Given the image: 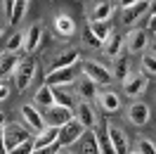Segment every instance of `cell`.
<instances>
[{
  "mask_svg": "<svg viewBox=\"0 0 156 154\" xmlns=\"http://www.w3.org/2000/svg\"><path fill=\"white\" fill-rule=\"evenodd\" d=\"M31 105L36 107V109H48L50 105H55V97H52V88L50 86H45V83H40L38 86V90L33 93V102Z\"/></svg>",
  "mask_w": 156,
  "mask_h": 154,
  "instance_id": "23",
  "label": "cell"
},
{
  "mask_svg": "<svg viewBox=\"0 0 156 154\" xmlns=\"http://www.w3.org/2000/svg\"><path fill=\"white\" fill-rule=\"evenodd\" d=\"M76 78H78V64L76 67H66V69H57V71H48L45 86H50L52 90L55 88H69L76 83Z\"/></svg>",
  "mask_w": 156,
  "mask_h": 154,
  "instance_id": "10",
  "label": "cell"
},
{
  "mask_svg": "<svg viewBox=\"0 0 156 154\" xmlns=\"http://www.w3.org/2000/svg\"><path fill=\"white\" fill-rule=\"evenodd\" d=\"M73 95H78V100H85V102H92L95 97H97V86L90 81V78H85V76H78L76 78V83H73Z\"/></svg>",
  "mask_w": 156,
  "mask_h": 154,
  "instance_id": "19",
  "label": "cell"
},
{
  "mask_svg": "<svg viewBox=\"0 0 156 154\" xmlns=\"http://www.w3.org/2000/svg\"><path fill=\"white\" fill-rule=\"evenodd\" d=\"M50 26H52V31H55V36H57V38H62V40L73 38V36H76V31H78L76 19H73L69 12H64V10H59V12H55V14H52Z\"/></svg>",
  "mask_w": 156,
  "mask_h": 154,
  "instance_id": "6",
  "label": "cell"
},
{
  "mask_svg": "<svg viewBox=\"0 0 156 154\" xmlns=\"http://www.w3.org/2000/svg\"><path fill=\"white\" fill-rule=\"evenodd\" d=\"M0 154H7V149H5V140H2V128H0Z\"/></svg>",
  "mask_w": 156,
  "mask_h": 154,
  "instance_id": "39",
  "label": "cell"
},
{
  "mask_svg": "<svg viewBox=\"0 0 156 154\" xmlns=\"http://www.w3.org/2000/svg\"><path fill=\"white\" fill-rule=\"evenodd\" d=\"M95 100H97L99 109L104 114H116L118 109H121V95L114 93V90H99Z\"/></svg>",
  "mask_w": 156,
  "mask_h": 154,
  "instance_id": "18",
  "label": "cell"
},
{
  "mask_svg": "<svg viewBox=\"0 0 156 154\" xmlns=\"http://www.w3.org/2000/svg\"><path fill=\"white\" fill-rule=\"evenodd\" d=\"M80 62V48L76 45H66V48L52 52L48 57V71H57V69H66V67H76Z\"/></svg>",
  "mask_w": 156,
  "mask_h": 154,
  "instance_id": "3",
  "label": "cell"
},
{
  "mask_svg": "<svg viewBox=\"0 0 156 154\" xmlns=\"http://www.w3.org/2000/svg\"><path fill=\"white\" fill-rule=\"evenodd\" d=\"M80 38H83V45H85V48H90V50H102V43H99V40L95 38L92 33H90V29H88V26L83 29Z\"/></svg>",
  "mask_w": 156,
  "mask_h": 154,
  "instance_id": "32",
  "label": "cell"
},
{
  "mask_svg": "<svg viewBox=\"0 0 156 154\" xmlns=\"http://www.w3.org/2000/svg\"><path fill=\"white\" fill-rule=\"evenodd\" d=\"M104 133H107L109 142H111V147H114L116 154H128L130 152V138H128V133L121 128V126H116L114 121H107Z\"/></svg>",
  "mask_w": 156,
  "mask_h": 154,
  "instance_id": "9",
  "label": "cell"
},
{
  "mask_svg": "<svg viewBox=\"0 0 156 154\" xmlns=\"http://www.w3.org/2000/svg\"><path fill=\"white\" fill-rule=\"evenodd\" d=\"M80 71H83V76L90 78L95 86H109V83L114 81L109 67L102 64V62H97V59H85V62H80Z\"/></svg>",
  "mask_w": 156,
  "mask_h": 154,
  "instance_id": "5",
  "label": "cell"
},
{
  "mask_svg": "<svg viewBox=\"0 0 156 154\" xmlns=\"http://www.w3.org/2000/svg\"><path fill=\"white\" fill-rule=\"evenodd\" d=\"M140 74H144L147 78H156V55L154 52H144L140 59Z\"/></svg>",
  "mask_w": 156,
  "mask_h": 154,
  "instance_id": "26",
  "label": "cell"
},
{
  "mask_svg": "<svg viewBox=\"0 0 156 154\" xmlns=\"http://www.w3.org/2000/svg\"><path fill=\"white\" fill-rule=\"evenodd\" d=\"M102 52H104L107 57H111V59L118 57V55L123 52V36H121L116 29L111 31V33L107 36V40L102 43Z\"/></svg>",
  "mask_w": 156,
  "mask_h": 154,
  "instance_id": "21",
  "label": "cell"
},
{
  "mask_svg": "<svg viewBox=\"0 0 156 154\" xmlns=\"http://www.w3.org/2000/svg\"><path fill=\"white\" fill-rule=\"evenodd\" d=\"M121 21L123 24H135L140 17H144V12H149V2L144 0H133V2H121Z\"/></svg>",
  "mask_w": 156,
  "mask_h": 154,
  "instance_id": "17",
  "label": "cell"
},
{
  "mask_svg": "<svg viewBox=\"0 0 156 154\" xmlns=\"http://www.w3.org/2000/svg\"><path fill=\"white\" fill-rule=\"evenodd\" d=\"M21 43H24V31H14L7 43H5V52H12V55H17L21 50Z\"/></svg>",
  "mask_w": 156,
  "mask_h": 154,
  "instance_id": "31",
  "label": "cell"
},
{
  "mask_svg": "<svg viewBox=\"0 0 156 154\" xmlns=\"http://www.w3.org/2000/svg\"><path fill=\"white\" fill-rule=\"evenodd\" d=\"M10 93H12V88L5 83V81H0V102H5L7 97H10Z\"/></svg>",
  "mask_w": 156,
  "mask_h": 154,
  "instance_id": "36",
  "label": "cell"
},
{
  "mask_svg": "<svg viewBox=\"0 0 156 154\" xmlns=\"http://www.w3.org/2000/svg\"><path fill=\"white\" fill-rule=\"evenodd\" d=\"M29 5L31 2H26V0H14V2H12V14H10V19H7V24L17 26V24L24 19V14L29 12Z\"/></svg>",
  "mask_w": 156,
  "mask_h": 154,
  "instance_id": "27",
  "label": "cell"
},
{
  "mask_svg": "<svg viewBox=\"0 0 156 154\" xmlns=\"http://www.w3.org/2000/svg\"><path fill=\"white\" fill-rule=\"evenodd\" d=\"M31 138H33V133L24 123H19V121H12V123L2 126V140H5V149L7 152L14 149V147H19V145H24V142H29Z\"/></svg>",
  "mask_w": 156,
  "mask_h": 154,
  "instance_id": "4",
  "label": "cell"
},
{
  "mask_svg": "<svg viewBox=\"0 0 156 154\" xmlns=\"http://www.w3.org/2000/svg\"><path fill=\"white\" fill-rule=\"evenodd\" d=\"M52 97H55V105L59 107H69V109H73V93L66 90V88H55L52 90Z\"/></svg>",
  "mask_w": 156,
  "mask_h": 154,
  "instance_id": "29",
  "label": "cell"
},
{
  "mask_svg": "<svg viewBox=\"0 0 156 154\" xmlns=\"http://www.w3.org/2000/svg\"><path fill=\"white\" fill-rule=\"evenodd\" d=\"M111 71V78H116V81H123V78L130 74V59H128V55H118V57H114V67L109 69Z\"/></svg>",
  "mask_w": 156,
  "mask_h": 154,
  "instance_id": "24",
  "label": "cell"
},
{
  "mask_svg": "<svg viewBox=\"0 0 156 154\" xmlns=\"http://www.w3.org/2000/svg\"><path fill=\"white\" fill-rule=\"evenodd\" d=\"M12 2H14V0H2V2H0V14H2L5 21L10 19V14H12Z\"/></svg>",
  "mask_w": 156,
  "mask_h": 154,
  "instance_id": "34",
  "label": "cell"
},
{
  "mask_svg": "<svg viewBox=\"0 0 156 154\" xmlns=\"http://www.w3.org/2000/svg\"><path fill=\"white\" fill-rule=\"evenodd\" d=\"M128 154H133V152H128Z\"/></svg>",
  "mask_w": 156,
  "mask_h": 154,
  "instance_id": "44",
  "label": "cell"
},
{
  "mask_svg": "<svg viewBox=\"0 0 156 154\" xmlns=\"http://www.w3.org/2000/svg\"><path fill=\"white\" fill-rule=\"evenodd\" d=\"M31 142H33V149H38V147H57V128L45 126L43 130H38L31 138Z\"/></svg>",
  "mask_w": 156,
  "mask_h": 154,
  "instance_id": "22",
  "label": "cell"
},
{
  "mask_svg": "<svg viewBox=\"0 0 156 154\" xmlns=\"http://www.w3.org/2000/svg\"><path fill=\"white\" fill-rule=\"evenodd\" d=\"M118 2H109V0H92V2H85L83 7V14L88 24H99V21H111L114 12H116Z\"/></svg>",
  "mask_w": 156,
  "mask_h": 154,
  "instance_id": "2",
  "label": "cell"
},
{
  "mask_svg": "<svg viewBox=\"0 0 156 154\" xmlns=\"http://www.w3.org/2000/svg\"><path fill=\"white\" fill-rule=\"evenodd\" d=\"M149 31L142 29V26H135V29L128 31V36L123 38V45L128 48L130 55H144L147 48H149Z\"/></svg>",
  "mask_w": 156,
  "mask_h": 154,
  "instance_id": "8",
  "label": "cell"
},
{
  "mask_svg": "<svg viewBox=\"0 0 156 154\" xmlns=\"http://www.w3.org/2000/svg\"><path fill=\"white\" fill-rule=\"evenodd\" d=\"M76 154H99V147H97V133L95 130H85L80 135V140L76 145Z\"/></svg>",
  "mask_w": 156,
  "mask_h": 154,
  "instance_id": "20",
  "label": "cell"
},
{
  "mask_svg": "<svg viewBox=\"0 0 156 154\" xmlns=\"http://www.w3.org/2000/svg\"><path fill=\"white\" fill-rule=\"evenodd\" d=\"M31 149H33V142H24V145H19V147H14V149H10L7 154H31Z\"/></svg>",
  "mask_w": 156,
  "mask_h": 154,
  "instance_id": "35",
  "label": "cell"
},
{
  "mask_svg": "<svg viewBox=\"0 0 156 154\" xmlns=\"http://www.w3.org/2000/svg\"><path fill=\"white\" fill-rule=\"evenodd\" d=\"M95 133H97V130H95ZM97 147H99V154H116L104 130H102V133H97Z\"/></svg>",
  "mask_w": 156,
  "mask_h": 154,
  "instance_id": "33",
  "label": "cell"
},
{
  "mask_svg": "<svg viewBox=\"0 0 156 154\" xmlns=\"http://www.w3.org/2000/svg\"><path fill=\"white\" fill-rule=\"evenodd\" d=\"M5 123H7V119H5V112H0V128H2Z\"/></svg>",
  "mask_w": 156,
  "mask_h": 154,
  "instance_id": "41",
  "label": "cell"
},
{
  "mask_svg": "<svg viewBox=\"0 0 156 154\" xmlns=\"http://www.w3.org/2000/svg\"><path fill=\"white\" fill-rule=\"evenodd\" d=\"M40 114H43V123H45V126H50V128H59V126L69 123V121L73 119V109L59 107V105H50L48 109H43Z\"/></svg>",
  "mask_w": 156,
  "mask_h": 154,
  "instance_id": "12",
  "label": "cell"
},
{
  "mask_svg": "<svg viewBox=\"0 0 156 154\" xmlns=\"http://www.w3.org/2000/svg\"><path fill=\"white\" fill-rule=\"evenodd\" d=\"M149 14H151V17H156V0H151V2H149Z\"/></svg>",
  "mask_w": 156,
  "mask_h": 154,
  "instance_id": "40",
  "label": "cell"
},
{
  "mask_svg": "<svg viewBox=\"0 0 156 154\" xmlns=\"http://www.w3.org/2000/svg\"><path fill=\"white\" fill-rule=\"evenodd\" d=\"M38 76V62L33 57H19L17 67L12 71V81H14V88L17 93H26L31 88V83Z\"/></svg>",
  "mask_w": 156,
  "mask_h": 154,
  "instance_id": "1",
  "label": "cell"
},
{
  "mask_svg": "<svg viewBox=\"0 0 156 154\" xmlns=\"http://www.w3.org/2000/svg\"><path fill=\"white\" fill-rule=\"evenodd\" d=\"M31 154H55V147H38V149H31Z\"/></svg>",
  "mask_w": 156,
  "mask_h": 154,
  "instance_id": "37",
  "label": "cell"
},
{
  "mask_svg": "<svg viewBox=\"0 0 156 154\" xmlns=\"http://www.w3.org/2000/svg\"><path fill=\"white\" fill-rule=\"evenodd\" d=\"M45 43V26L36 21V24H31L29 29L24 31V43H21V50L26 52V55H33L36 50H40V45Z\"/></svg>",
  "mask_w": 156,
  "mask_h": 154,
  "instance_id": "11",
  "label": "cell"
},
{
  "mask_svg": "<svg viewBox=\"0 0 156 154\" xmlns=\"http://www.w3.org/2000/svg\"><path fill=\"white\" fill-rule=\"evenodd\" d=\"M83 133H85V128L78 123L76 119H71L69 123H64V126L57 128V145L59 147H73V145L80 140Z\"/></svg>",
  "mask_w": 156,
  "mask_h": 154,
  "instance_id": "13",
  "label": "cell"
},
{
  "mask_svg": "<svg viewBox=\"0 0 156 154\" xmlns=\"http://www.w3.org/2000/svg\"><path fill=\"white\" fill-rule=\"evenodd\" d=\"M126 116H128V123H133L135 128H142L151 121V107L142 100H135V102H130Z\"/></svg>",
  "mask_w": 156,
  "mask_h": 154,
  "instance_id": "15",
  "label": "cell"
},
{
  "mask_svg": "<svg viewBox=\"0 0 156 154\" xmlns=\"http://www.w3.org/2000/svg\"><path fill=\"white\" fill-rule=\"evenodd\" d=\"M19 116H21L24 126L29 128L31 133H38V130H43V128H45L40 109H36V107L31 105V102H26V105H21V107H19Z\"/></svg>",
  "mask_w": 156,
  "mask_h": 154,
  "instance_id": "16",
  "label": "cell"
},
{
  "mask_svg": "<svg viewBox=\"0 0 156 154\" xmlns=\"http://www.w3.org/2000/svg\"><path fill=\"white\" fill-rule=\"evenodd\" d=\"M149 45H151V52H154V55H156V40H151Z\"/></svg>",
  "mask_w": 156,
  "mask_h": 154,
  "instance_id": "42",
  "label": "cell"
},
{
  "mask_svg": "<svg viewBox=\"0 0 156 154\" xmlns=\"http://www.w3.org/2000/svg\"><path fill=\"white\" fill-rule=\"evenodd\" d=\"M55 154H76L71 147H55Z\"/></svg>",
  "mask_w": 156,
  "mask_h": 154,
  "instance_id": "38",
  "label": "cell"
},
{
  "mask_svg": "<svg viewBox=\"0 0 156 154\" xmlns=\"http://www.w3.org/2000/svg\"><path fill=\"white\" fill-rule=\"evenodd\" d=\"M17 62H19V55H12V52H5V50H2V52H0V78L12 76Z\"/></svg>",
  "mask_w": 156,
  "mask_h": 154,
  "instance_id": "25",
  "label": "cell"
},
{
  "mask_svg": "<svg viewBox=\"0 0 156 154\" xmlns=\"http://www.w3.org/2000/svg\"><path fill=\"white\" fill-rule=\"evenodd\" d=\"M130 152L133 154H156V142H151V140L144 138V135H140V138H135Z\"/></svg>",
  "mask_w": 156,
  "mask_h": 154,
  "instance_id": "28",
  "label": "cell"
},
{
  "mask_svg": "<svg viewBox=\"0 0 156 154\" xmlns=\"http://www.w3.org/2000/svg\"><path fill=\"white\" fill-rule=\"evenodd\" d=\"M88 29H90V33H92L99 43H104L107 36L114 31V24H109V21H99V24H88Z\"/></svg>",
  "mask_w": 156,
  "mask_h": 154,
  "instance_id": "30",
  "label": "cell"
},
{
  "mask_svg": "<svg viewBox=\"0 0 156 154\" xmlns=\"http://www.w3.org/2000/svg\"><path fill=\"white\" fill-rule=\"evenodd\" d=\"M2 33H5V24L0 21V36H2Z\"/></svg>",
  "mask_w": 156,
  "mask_h": 154,
  "instance_id": "43",
  "label": "cell"
},
{
  "mask_svg": "<svg viewBox=\"0 0 156 154\" xmlns=\"http://www.w3.org/2000/svg\"><path fill=\"white\" fill-rule=\"evenodd\" d=\"M73 119H76L85 130H95L97 123H99V116H97L95 105H92V102H85V100L73 102Z\"/></svg>",
  "mask_w": 156,
  "mask_h": 154,
  "instance_id": "7",
  "label": "cell"
},
{
  "mask_svg": "<svg viewBox=\"0 0 156 154\" xmlns=\"http://www.w3.org/2000/svg\"><path fill=\"white\" fill-rule=\"evenodd\" d=\"M121 88H123V93L126 97H140L147 93V88H149V78L144 74H140V71H130L123 81H121Z\"/></svg>",
  "mask_w": 156,
  "mask_h": 154,
  "instance_id": "14",
  "label": "cell"
}]
</instances>
